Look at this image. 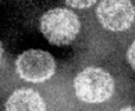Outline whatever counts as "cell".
Returning a JSON list of instances; mask_svg holds the SVG:
<instances>
[{"mask_svg":"<svg viewBox=\"0 0 135 111\" xmlns=\"http://www.w3.org/2000/svg\"><path fill=\"white\" fill-rule=\"evenodd\" d=\"M77 98L84 103L97 104L108 100L115 90V82L108 71L101 67H86L74 80Z\"/></svg>","mask_w":135,"mask_h":111,"instance_id":"1","label":"cell"},{"mask_svg":"<svg viewBox=\"0 0 135 111\" xmlns=\"http://www.w3.org/2000/svg\"><path fill=\"white\" fill-rule=\"evenodd\" d=\"M81 30V21L75 12L68 8H52L40 18V31L51 44L69 45L76 39Z\"/></svg>","mask_w":135,"mask_h":111,"instance_id":"2","label":"cell"},{"mask_svg":"<svg viewBox=\"0 0 135 111\" xmlns=\"http://www.w3.org/2000/svg\"><path fill=\"white\" fill-rule=\"evenodd\" d=\"M16 71L21 79L30 83H43L56 71V63L51 54L43 50H27L18 56Z\"/></svg>","mask_w":135,"mask_h":111,"instance_id":"3","label":"cell"},{"mask_svg":"<svg viewBox=\"0 0 135 111\" xmlns=\"http://www.w3.org/2000/svg\"><path fill=\"white\" fill-rule=\"evenodd\" d=\"M96 16L105 30L122 32L135 20V6L131 0H101Z\"/></svg>","mask_w":135,"mask_h":111,"instance_id":"4","label":"cell"},{"mask_svg":"<svg viewBox=\"0 0 135 111\" xmlns=\"http://www.w3.org/2000/svg\"><path fill=\"white\" fill-rule=\"evenodd\" d=\"M5 111H46V104L37 91L23 88L7 98Z\"/></svg>","mask_w":135,"mask_h":111,"instance_id":"5","label":"cell"},{"mask_svg":"<svg viewBox=\"0 0 135 111\" xmlns=\"http://www.w3.org/2000/svg\"><path fill=\"white\" fill-rule=\"evenodd\" d=\"M66 5L74 7V8H79V9H84L88 7L93 6L94 4H96L97 0H64Z\"/></svg>","mask_w":135,"mask_h":111,"instance_id":"6","label":"cell"},{"mask_svg":"<svg viewBox=\"0 0 135 111\" xmlns=\"http://www.w3.org/2000/svg\"><path fill=\"white\" fill-rule=\"evenodd\" d=\"M127 59H128V63L132 66V69L135 71V40L132 43V45L127 51Z\"/></svg>","mask_w":135,"mask_h":111,"instance_id":"7","label":"cell"},{"mask_svg":"<svg viewBox=\"0 0 135 111\" xmlns=\"http://www.w3.org/2000/svg\"><path fill=\"white\" fill-rule=\"evenodd\" d=\"M119 111H135V107H126V108H122Z\"/></svg>","mask_w":135,"mask_h":111,"instance_id":"8","label":"cell"},{"mask_svg":"<svg viewBox=\"0 0 135 111\" xmlns=\"http://www.w3.org/2000/svg\"><path fill=\"white\" fill-rule=\"evenodd\" d=\"M2 54H4V47H2V43L0 42V60L2 58Z\"/></svg>","mask_w":135,"mask_h":111,"instance_id":"9","label":"cell"}]
</instances>
